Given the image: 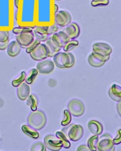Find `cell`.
I'll return each instance as SVG.
<instances>
[{
    "instance_id": "obj_1",
    "label": "cell",
    "mask_w": 121,
    "mask_h": 151,
    "mask_svg": "<svg viewBox=\"0 0 121 151\" xmlns=\"http://www.w3.org/2000/svg\"><path fill=\"white\" fill-rule=\"evenodd\" d=\"M28 125L36 131H40L45 126L47 118L42 111L36 110L29 114L27 119Z\"/></svg>"
},
{
    "instance_id": "obj_2",
    "label": "cell",
    "mask_w": 121,
    "mask_h": 151,
    "mask_svg": "<svg viewBox=\"0 0 121 151\" xmlns=\"http://www.w3.org/2000/svg\"><path fill=\"white\" fill-rule=\"evenodd\" d=\"M53 57L54 64L60 68H71L75 64V57L71 53L58 52Z\"/></svg>"
},
{
    "instance_id": "obj_3",
    "label": "cell",
    "mask_w": 121,
    "mask_h": 151,
    "mask_svg": "<svg viewBox=\"0 0 121 151\" xmlns=\"http://www.w3.org/2000/svg\"><path fill=\"white\" fill-rule=\"evenodd\" d=\"M115 144L111 135L105 134L98 139L97 144V149L99 151H115Z\"/></svg>"
},
{
    "instance_id": "obj_4",
    "label": "cell",
    "mask_w": 121,
    "mask_h": 151,
    "mask_svg": "<svg viewBox=\"0 0 121 151\" xmlns=\"http://www.w3.org/2000/svg\"><path fill=\"white\" fill-rule=\"evenodd\" d=\"M68 110L71 114L76 117H79L83 115L85 111L84 104L78 99H72L67 105Z\"/></svg>"
},
{
    "instance_id": "obj_5",
    "label": "cell",
    "mask_w": 121,
    "mask_h": 151,
    "mask_svg": "<svg viewBox=\"0 0 121 151\" xmlns=\"http://www.w3.org/2000/svg\"><path fill=\"white\" fill-rule=\"evenodd\" d=\"M67 128L68 129V130L65 129H63V130H66L67 136L71 141L77 142L80 140L83 137L84 131L81 125L72 124Z\"/></svg>"
},
{
    "instance_id": "obj_6",
    "label": "cell",
    "mask_w": 121,
    "mask_h": 151,
    "mask_svg": "<svg viewBox=\"0 0 121 151\" xmlns=\"http://www.w3.org/2000/svg\"><path fill=\"white\" fill-rule=\"evenodd\" d=\"M48 49L45 44H40L32 52L30 53V57L34 60L41 61L49 56Z\"/></svg>"
},
{
    "instance_id": "obj_7",
    "label": "cell",
    "mask_w": 121,
    "mask_h": 151,
    "mask_svg": "<svg viewBox=\"0 0 121 151\" xmlns=\"http://www.w3.org/2000/svg\"><path fill=\"white\" fill-rule=\"evenodd\" d=\"M109 55L104 56L96 52H93L88 57V62L94 67L103 66L109 59Z\"/></svg>"
},
{
    "instance_id": "obj_8",
    "label": "cell",
    "mask_w": 121,
    "mask_h": 151,
    "mask_svg": "<svg viewBox=\"0 0 121 151\" xmlns=\"http://www.w3.org/2000/svg\"><path fill=\"white\" fill-rule=\"evenodd\" d=\"M44 144L46 148L50 151H59L62 148V143L60 139L52 134L46 136L44 139Z\"/></svg>"
},
{
    "instance_id": "obj_9",
    "label": "cell",
    "mask_w": 121,
    "mask_h": 151,
    "mask_svg": "<svg viewBox=\"0 0 121 151\" xmlns=\"http://www.w3.org/2000/svg\"><path fill=\"white\" fill-rule=\"evenodd\" d=\"M16 41L21 48H27L34 40L33 32H24L17 34L16 36Z\"/></svg>"
},
{
    "instance_id": "obj_10",
    "label": "cell",
    "mask_w": 121,
    "mask_h": 151,
    "mask_svg": "<svg viewBox=\"0 0 121 151\" xmlns=\"http://www.w3.org/2000/svg\"><path fill=\"white\" fill-rule=\"evenodd\" d=\"M72 18L69 12L60 11L55 14V22L58 26L64 27L71 23Z\"/></svg>"
},
{
    "instance_id": "obj_11",
    "label": "cell",
    "mask_w": 121,
    "mask_h": 151,
    "mask_svg": "<svg viewBox=\"0 0 121 151\" xmlns=\"http://www.w3.org/2000/svg\"><path fill=\"white\" fill-rule=\"evenodd\" d=\"M63 31L67 35L71 40L77 38L80 34V27L76 23L72 22L64 27Z\"/></svg>"
},
{
    "instance_id": "obj_12",
    "label": "cell",
    "mask_w": 121,
    "mask_h": 151,
    "mask_svg": "<svg viewBox=\"0 0 121 151\" xmlns=\"http://www.w3.org/2000/svg\"><path fill=\"white\" fill-rule=\"evenodd\" d=\"M51 38L55 45L60 48H63L66 43L71 40L63 31L53 34Z\"/></svg>"
},
{
    "instance_id": "obj_13",
    "label": "cell",
    "mask_w": 121,
    "mask_h": 151,
    "mask_svg": "<svg viewBox=\"0 0 121 151\" xmlns=\"http://www.w3.org/2000/svg\"><path fill=\"white\" fill-rule=\"evenodd\" d=\"M54 63L51 60H46L38 62L36 66V69L42 74H48L54 69Z\"/></svg>"
},
{
    "instance_id": "obj_14",
    "label": "cell",
    "mask_w": 121,
    "mask_h": 151,
    "mask_svg": "<svg viewBox=\"0 0 121 151\" xmlns=\"http://www.w3.org/2000/svg\"><path fill=\"white\" fill-rule=\"evenodd\" d=\"M93 52L104 56L110 55L113 51L112 47L109 44L102 42L94 43L93 45Z\"/></svg>"
},
{
    "instance_id": "obj_15",
    "label": "cell",
    "mask_w": 121,
    "mask_h": 151,
    "mask_svg": "<svg viewBox=\"0 0 121 151\" xmlns=\"http://www.w3.org/2000/svg\"><path fill=\"white\" fill-rule=\"evenodd\" d=\"M88 129L91 134L99 136L103 133V126L100 122L96 120H91L88 124Z\"/></svg>"
},
{
    "instance_id": "obj_16",
    "label": "cell",
    "mask_w": 121,
    "mask_h": 151,
    "mask_svg": "<svg viewBox=\"0 0 121 151\" xmlns=\"http://www.w3.org/2000/svg\"><path fill=\"white\" fill-rule=\"evenodd\" d=\"M30 89L29 86L25 82H22L17 88V96L21 101H25L27 99L30 94Z\"/></svg>"
},
{
    "instance_id": "obj_17",
    "label": "cell",
    "mask_w": 121,
    "mask_h": 151,
    "mask_svg": "<svg viewBox=\"0 0 121 151\" xmlns=\"http://www.w3.org/2000/svg\"><path fill=\"white\" fill-rule=\"evenodd\" d=\"M109 95L113 101L118 103L120 102L121 101V86L117 84H113L109 91Z\"/></svg>"
},
{
    "instance_id": "obj_18",
    "label": "cell",
    "mask_w": 121,
    "mask_h": 151,
    "mask_svg": "<svg viewBox=\"0 0 121 151\" xmlns=\"http://www.w3.org/2000/svg\"><path fill=\"white\" fill-rule=\"evenodd\" d=\"M7 52L11 57H16L21 52V47L16 41H13L9 43L7 47Z\"/></svg>"
},
{
    "instance_id": "obj_19",
    "label": "cell",
    "mask_w": 121,
    "mask_h": 151,
    "mask_svg": "<svg viewBox=\"0 0 121 151\" xmlns=\"http://www.w3.org/2000/svg\"><path fill=\"white\" fill-rule=\"evenodd\" d=\"M45 44L49 50V57H53L57 53L61 50L60 48L57 47L55 45L52 41L51 36H48L47 40L45 41Z\"/></svg>"
},
{
    "instance_id": "obj_20",
    "label": "cell",
    "mask_w": 121,
    "mask_h": 151,
    "mask_svg": "<svg viewBox=\"0 0 121 151\" xmlns=\"http://www.w3.org/2000/svg\"><path fill=\"white\" fill-rule=\"evenodd\" d=\"M22 130L24 134L33 139H38L39 137V134L38 132L28 125L25 124L22 126Z\"/></svg>"
},
{
    "instance_id": "obj_21",
    "label": "cell",
    "mask_w": 121,
    "mask_h": 151,
    "mask_svg": "<svg viewBox=\"0 0 121 151\" xmlns=\"http://www.w3.org/2000/svg\"><path fill=\"white\" fill-rule=\"evenodd\" d=\"M26 99V104L27 106L30 107L32 111H36L38 104V99L37 96L35 94H31L28 96Z\"/></svg>"
},
{
    "instance_id": "obj_22",
    "label": "cell",
    "mask_w": 121,
    "mask_h": 151,
    "mask_svg": "<svg viewBox=\"0 0 121 151\" xmlns=\"http://www.w3.org/2000/svg\"><path fill=\"white\" fill-rule=\"evenodd\" d=\"M56 136L60 139L62 143V147L66 149H69L71 147V143L67 139L66 134H64L62 131H58L56 133Z\"/></svg>"
},
{
    "instance_id": "obj_23",
    "label": "cell",
    "mask_w": 121,
    "mask_h": 151,
    "mask_svg": "<svg viewBox=\"0 0 121 151\" xmlns=\"http://www.w3.org/2000/svg\"><path fill=\"white\" fill-rule=\"evenodd\" d=\"M98 136L94 135V136L91 137L88 141V147L89 148L91 151H97V144L98 142Z\"/></svg>"
},
{
    "instance_id": "obj_24",
    "label": "cell",
    "mask_w": 121,
    "mask_h": 151,
    "mask_svg": "<svg viewBox=\"0 0 121 151\" xmlns=\"http://www.w3.org/2000/svg\"><path fill=\"white\" fill-rule=\"evenodd\" d=\"M34 27H28V26H19V27H14L12 29V32L15 34L24 33V32H32L33 31L32 29H34Z\"/></svg>"
},
{
    "instance_id": "obj_25",
    "label": "cell",
    "mask_w": 121,
    "mask_h": 151,
    "mask_svg": "<svg viewBox=\"0 0 121 151\" xmlns=\"http://www.w3.org/2000/svg\"><path fill=\"white\" fill-rule=\"evenodd\" d=\"M38 74V71H37V69L34 68L31 70L30 71L28 75L26 76V77L25 80L26 83L28 84H32Z\"/></svg>"
},
{
    "instance_id": "obj_26",
    "label": "cell",
    "mask_w": 121,
    "mask_h": 151,
    "mask_svg": "<svg viewBox=\"0 0 121 151\" xmlns=\"http://www.w3.org/2000/svg\"><path fill=\"white\" fill-rule=\"evenodd\" d=\"M79 42L77 40H71L67 43H66V45L63 46V50L65 52H69L70 51H71L73 49H74L76 47H77L79 45Z\"/></svg>"
},
{
    "instance_id": "obj_27",
    "label": "cell",
    "mask_w": 121,
    "mask_h": 151,
    "mask_svg": "<svg viewBox=\"0 0 121 151\" xmlns=\"http://www.w3.org/2000/svg\"><path fill=\"white\" fill-rule=\"evenodd\" d=\"M26 77V72L25 71H22L21 72V76H20L18 78H17V79H14L12 81V86H13L14 87H18L25 80Z\"/></svg>"
},
{
    "instance_id": "obj_28",
    "label": "cell",
    "mask_w": 121,
    "mask_h": 151,
    "mask_svg": "<svg viewBox=\"0 0 121 151\" xmlns=\"http://www.w3.org/2000/svg\"><path fill=\"white\" fill-rule=\"evenodd\" d=\"M30 150L31 151H46V147L44 143L37 142L32 145Z\"/></svg>"
},
{
    "instance_id": "obj_29",
    "label": "cell",
    "mask_w": 121,
    "mask_h": 151,
    "mask_svg": "<svg viewBox=\"0 0 121 151\" xmlns=\"http://www.w3.org/2000/svg\"><path fill=\"white\" fill-rule=\"evenodd\" d=\"M64 119L61 122L62 126H66L69 124L71 121V114L68 110L66 109L64 111Z\"/></svg>"
},
{
    "instance_id": "obj_30",
    "label": "cell",
    "mask_w": 121,
    "mask_h": 151,
    "mask_svg": "<svg viewBox=\"0 0 121 151\" xmlns=\"http://www.w3.org/2000/svg\"><path fill=\"white\" fill-rule=\"evenodd\" d=\"M109 4V0H93L91 2V5L93 7L104 6Z\"/></svg>"
},
{
    "instance_id": "obj_31",
    "label": "cell",
    "mask_w": 121,
    "mask_h": 151,
    "mask_svg": "<svg viewBox=\"0 0 121 151\" xmlns=\"http://www.w3.org/2000/svg\"><path fill=\"white\" fill-rule=\"evenodd\" d=\"M9 40V32L7 30H0V42H5Z\"/></svg>"
},
{
    "instance_id": "obj_32",
    "label": "cell",
    "mask_w": 121,
    "mask_h": 151,
    "mask_svg": "<svg viewBox=\"0 0 121 151\" xmlns=\"http://www.w3.org/2000/svg\"><path fill=\"white\" fill-rule=\"evenodd\" d=\"M40 43L41 42H40L39 41L37 40L36 39L34 40L32 43L30 45L26 48V53L30 54L31 52H32Z\"/></svg>"
},
{
    "instance_id": "obj_33",
    "label": "cell",
    "mask_w": 121,
    "mask_h": 151,
    "mask_svg": "<svg viewBox=\"0 0 121 151\" xmlns=\"http://www.w3.org/2000/svg\"><path fill=\"white\" fill-rule=\"evenodd\" d=\"M48 26H35L33 31L42 35H48Z\"/></svg>"
},
{
    "instance_id": "obj_34",
    "label": "cell",
    "mask_w": 121,
    "mask_h": 151,
    "mask_svg": "<svg viewBox=\"0 0 121 151\" xmlns=\"http://www.w3.org/2000/svg\"><path fill=\"white\" fill-rule=\"evenodd\" d=\"M33 32L34 37H35L36 39L37 40L39 41L40 42H45L49 36L48 35L40 34L35 32L34 31H33Z\"/></svg>"
},
{
    "instance_id": "obj_35",
    "label": "cell",
    "mask_w": 121,
    "mask_h": 151,
    "mask_svg": "<svg viewBox=\"0 0 121 151\" xmlns=\"http://www.w3.org/2000/svg\"><path fill=\"white\" fill-rule=\"evenodd\" d=\"M59 29L58 26L55 23L52 26H48V30H47V34L48 35L50 36L52 34L55 33L58 31Z\"/></svg>"
},
{
    "instance_id": "obj_36",
    "label": "cell",
    "mask_w": 121,
    "mask_h": 151,
    "mask_svg": "<svg viewBox=\"0 0 121 151\" xmlns=\"http://www.w3.org/2000/svg\"><path fill=\"white\" fill-rule=\"evenodd\" d=\"M121 129H120L118 131V134L116 136V137L113 139V142L114 143L115 145L120 144L121 143Z\"/></svg>"
},
{
    "instance_id": "obj_37",
    "label": "cell",
    "mask_w": 121,
    "mask_h": 151,
    "mask_svg": "<svg viewBox=\"0 0 121 151\" xmlns=\"http://www.w3.org/2000/svg\"><path fill=\"white\" fill-rule=\"evenodd\" d=\"M9 43V40L5 42H0V50H5L7 49V46Z\"/></svg>"
},
{
    "instance_id": "obj_38",
    "label": "cell",
    "mask_w": 121,
    "mask_h": 151,
    "mask_svg": "<svg viewBox=\"0 0 121 151\" xmlns=\"http://www.w3.org/2000/svg\"><path fill=\"white\" fill-rule=\"evenodd\" d=\"M77 151H91L89 148L88 147V146L86 145H81V146L79 147V148H77Z\"/></svg>"
},
{
    "instance_id": "obj_39",
    "label": "cell",
    "mask_w": 121,
    "mask_h": 151,
    "mask_svg": "<svg viewBox=\"0 0 121 151\" xmlns=\"http://www.w3.org/2000/svg\"><path fill=\"white\" fill-rule=\"evenodd\" d=\"M20 4V0H14V5L17 9H18L19 8V4Z\"/></svg>"
},
{
    "instance_id": "obj_40",
    "label": "cell",
    "mask_w": 121,
    "mask_h": 151,
    "mask_svg": "<svg viewBox=\"0 0 121 151\" xmlns=\"http://www.w3.org/2000/svg\"><path fill=\"white\" fill-rule=\"evenodd\" d=\"M117 111L120 116H121V101L119 102L118 105H117Z\"/></svg>"
},
{
    "instance_id": "obj_41",
    "label": "cell",
    "mask_w": 121,
    "mask_h": 151,
    "mask_svg": "<svg viewBox=\"0 0 121 151\" xmlns=\"http://www.w3.org/2000/svg\"><path fill=\"white\" fill-rule=\"evenodd\" d=\"M58 7L56 4H55L54 5V12H55V14L56 13L58 12Z\"/></svg>"
},
{
    "instance_id": "obj_42",
    "label": "cell",
    "mask_w": 121,
    "mask_h": 151,
    "mask_svg": "<svg viewBox=\"0 0 121 151\" xmlns=\"http://www.w3.org/2000/svg\"><path fill=\"white\" fill-rule=\"evenodd\" d=\"M18 9H17V10L16 11L15 13V18L16 21H18Z\"/></svg>"
},
{
    "instance_id": "obj_43",
    "label": "cell",
    "mask_w": 121,
    "mask_h": 151,
    "mask_svg": "<svg viewBox=\"0 0 121 151\" xmlns=\"http://www.w3.org/2000/svg\"><path fill=\"white\" fill-rule=\"evenodd\" d=\"M56 1H62V0H56Z\"/></svg>"
}]
</instances>
